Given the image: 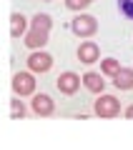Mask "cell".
Segmentation results:
<instances>
[{"label":"cell","instance_id":"ba28073f","mask_svg":"<svg viewBox=\"0 0 133 150\" xmlns=\"http://www.w3.org/2000/svg\"><path fill=\"white\" fill-rule=\"evenodd\" d=\"M78 60L83 65H93L101 60V50H98V45L93 43V40H85V43L78 45Z\"/></svg>","mask_w":133,"mask_h":150},{"label":"cell","instance_id":"4fadbf2b","mask_svg":"<svg viewBox=\"0 0 133 150\" xmlns=\"http://www.w3.org/2000/svg\"><path fill=\"white\" fill-rule=\"evenodd\" d=\"M10 118L13 120H23V118H25V105H23V100L18 95L10 100Z\"/></svg>","mask_w":133,"mask_h":150},{"label":"cell","instance_id":"2e32d148","mask_svg":"<svg viewBox=\"0 0 133 150\" xmlns=\"http://www.w3.org/2000/svg\"><path fill=\"white\" fill-rule=\"evenodd\" d=\"M126 118H133V105H128V108H126Z\"/></svg>","mask_w":133,"mask_h":150},{"label":"cell","instance_id":"6da1fadb","mask_svg":"<svg viewBox=\"0 0 133 150\" xmlns=\"http://www.w3.org/2000/svg\"><path fill=\"white\" fill-rule=\"evenodd\" d=\"M50 25H53V18L45 15V13H38V15L30 20V28H28V33H25V45L30 50H40L43 45L48 43Z\"/></svg>","mask_w":133,"mask_h":150},{"label":"cell","instance_id":"7a4b0ae2","mask_svg":"<svg viewBox=\"0 0 133 150\" xmlns=\"http://www.w3.org/2000/svg\"><path fill=\"white\" fill-rule=\"evenodd\" d=\"M70 30L75 33L78 38H91L98 33V20L88 13H78V15L70 20Z\"/></svg>","mask_w":133,"mask_h":150},{"label":"cell","instance_id":"7c38bea8","mask_svg":"<svg viewBox=\"0 0 133 150\" xmlns=\"http://www.w3.org/2000/svg\"><path fill=\"white\" fill-rule=\"evenodd\" d=\"M118 70H121V60H116V58H106V60H101V75L113 78Z\"/></svg>","mask_w":133,"mask_h":150},{"label":"cell","instance_id":"30bf717a","mask_svg":"<svg viewBox=\"0 0 133 150\" xmlns=\"http://www.w3.org/2000/svg\"><path fill=\"white\" fill-rule=\"evenodd\" d=\"M113 85L118 90H131L133 88V68H121L113 75Z\"/></svg>","mask_w":133,"mask_h":150},{"label":"cell","instance_id":"3957f363","mask_svg":"<svg viewBox=\"0 0 133 150\" xmlns=\"http://www.w3.org/2000/svg\"><path fill=\"white\" fill-rule=\"evenodd\" d=\"M93 112H96L98 118H116V115H121V100L113 95H103L98 98L96 103H93Z\"/></svg>","mask_w":133,"mask_h":150},{"label":"cell","instance_id":"8fae6325","mask_svg":"<svg viewBox=\"0 0 133 150\" xmlns=\"http://www.w3.org/2000/svg\"><path fill=\"white\" fill-rule=\"evenodd\" d=\"M25 30H28V20L20 15V13H13V15H10V35L18 40Z\"/></svg>","mask_w":133,"mask_h":150},{"label":"cell","instance_id":"277c9868","mask_svg":"<svg viewBox=\"0 0 133 150\" xmlns=\"http://www.w3.org/2000/svg\"><path fill=\"white\" fill-rule=\"evenodd\" d=\"M13 93L18 98H25L35 93V78L33 73H15L13 75Z\"/></svg>","mask_w":133,"mask_h":150},{"label":"cell","instance_id":"52a82bcc","mask_svg":"<svg viewBox=\"0 0 133 150\" xmlns=\"http://www.w3.org/2000/svg\"><path fill=\"white\" fill-rule=\"evenodd\" d=\"M30 108H33V112H35V115H40V118H48V115H53V112H55V103H53V98L45 95V93H40V95L33 98Z\"/></svg>","mask_w":133,"mask_h":150},{"label":"cell","instance_id":"5bb4252c","mask_svg":"<svg viewBox=\"0 0 133 150\" xmlns=\"http://www.w3.org/2000/svg\"><path fill=\"white\" fill-rule=\"evenodd\" d=\"M118 10H121L128 20H133V0H118Z\"/></svg>","mask_w":133,"mask_h":150},{"label":"cell","instance_id":"5b68a950","mask_svg":"<svg viewBox=\"0 0 133 150\" xmlns=\"http://www.w3.org/2000/svg\"><path fill=\"white\" fill-rule=\"evenodd\" d=\"M53 68V55L43 53V50H33L28 55V70L30 73H48Z\"/></svg>","mask_w":133,"mask_h":150},{"label":"cell","instance_id":"9a60e30c","mask_svg":"<svg viewBox=\"0 0 133 150\" xmlns=\"http://www.w3.org/2000/svg\"><path fill=\"white\" fill-rule=\"evenodd\" d=\"M91 5V3H88V0H65V8H68V10H85V8Z\"/></svg>","mask_w":133,"mask_h":150},{"label":"cell","instance_id":"8992f818","mask_svg":"<svg viewBox=\"0 0 133 150\" xmlns=\"http://www.w3.org/2000/svg\"><path fill=\"white\" fill-rule=\"evenodd\" d=\"M78 88H80V75H75L73 70L60 73V78H58V90L63 93V95H75Z\"/></svg>","mask_w":133,"mask_h":150},{"label":"cell","instance_id":"9c48e42d","mask_svg":"<svg viewBox=\"0 0 133 150\" xmlns=\"http://www.w3.org/2000/svg\"><path fill=\"white\" fill-rule=\"evenodd\" d=\"M80 83H83L91 93H96V95H101V93L106 90V80L101 78V73H93V70H91V73H85L83 78H80Z\"/></svg>","mask_w":133,"mask_h":150},{"label":"cell","instance_id":"ac0fdd59","mask_svg":"<svg viewBox=\"0 0 133 150\" xmlns=\"http://www.w3.org/2000/svg\"><path fill=\"white\" fill-rule=\"evenodd\" d=\"M88 3H93V0H88Z\"/></svg>","mask_w":133,"mask_h":150},{"label":"cell","instance_id":"e0dca14e","mask_svg":"<svg viewBox=\"0 0 133 150\" xmlns=\"http://www.w3.org/2000/svg\"><path fill=\"white\" fill-rule=\"evenodd\" d=\"M43 3H50V0H43Z\"/></svg>","mask_w":133,"mask_h":150}]
</instances>
